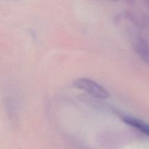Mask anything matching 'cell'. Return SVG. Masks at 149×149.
Returning <instances> with one entry per match:
<instances>
[{"label": "cell", "mask_w": 149, "mask_h": 149, "mask_svg": "<svg viewBox=\"0 0 149 149\" xmlns=\"http://www.w3.org/2000/svg\"><path fill=\"white\" fill-rule=\"evenodd\" d=\"M135 51L140 58L149 64V44L143 39H139L135 44Z\"/></svg>", "instance_id": "cell-2"}, {"label": "cell", "mask_w": 149, "mask_h": 149, "mask_svg": "<svg viewBox=\"0 0 149 149\" xmlns=\"http://www.w3.org/2000/svg\"><path fill=\"white\" fill-rule=\"evenodd\" d=\"M147 1H148V3L149 4V0H147Z\"/></svg>", "instance_id": "cell-4"}, {"label": "cell", "mask_w": 149, "mask_h": 149, "mask_svg": "<svg viewBox=\"0 0 149 149\" xmlns=\"http://www.w3.org/2000/svg\"><path fill=\"white\" fill-rule=\"evenodd\" d=\"M122 120L127 124L128 125L133 127L136 128V129L139 130L144 134L147 135L149 136V125H147L145 122H142V121L139 120L135 118L131 117V116H124L122 118Z\"/></svg>", "instance_id": "cell-3"}, {"label": "cell", "mask_w": 149, "mask_h": 149, "mask_svg": "<svg viewBox=\"0 0 149 149\" xmlns=\"http://www.w3.org/2000/svg\"><path fill=\"white\" fill-rule=\"evenodd\" d=\"M74 85L76 88L83 90L95 97L106 99L110 97L109 92L105 87L90 79H77L74 82Z\"/></svg>", "instance_id": "cell-1"}]
</instances>
